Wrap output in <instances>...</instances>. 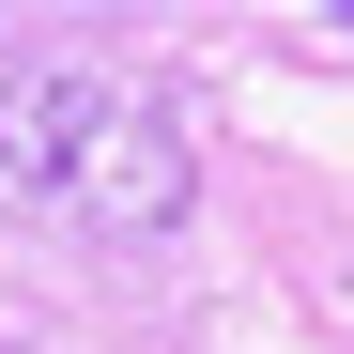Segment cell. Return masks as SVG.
<instances>
[{
    "label": "cell",
    "mask_w": 354,
    "mask_h": 354,
    "mask_svg": "<svg viewBox=\"0 0 354 354\" xmlns=\"http://www.w3.org/2000/svg\"><path fill=\"white\" fill-rule=\"evenodd\" d=\"M185 201H201V154L154 77L0 46V216H46L77 247H154Z\"/></svg>",
    "instance_id": "obj_1"
},
{
    "label": "cell",
    "mask_w": 354,
    "mask_h": 354,
    "mask_svg": "<svg viewBox=\"0 0 354 354\" xmlns=\"http://www.w3.org/2000/svg\"><path fill=\"white\" fill-rule=\"evenodd\" d=\"M339 31H354V16H339Z\"/></svg>",
    "instance_id": "obj_2"
}]
</instances>
